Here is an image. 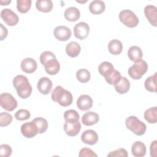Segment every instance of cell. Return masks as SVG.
<instances>
[{"instance_id": "1", "label": "cell", "mask_w": 157, "mask_h": 157, "mask_svg": "<svg viewBox=\"0 0 157 157\" xmlns=\"http://www.w3.org/2000/svg\"><path fill=\"white\" fill-rule=\"evenodd\" d=\"M13 85L18 96L22 99L28 98L32 93V86L26 77L18 75L13 79Z\"/></svg>"}, {"instance_id": "2", "label": "cell", "mask_w": 157, "mask_h": 157, "mask_svg": "<svg viewBox=\"0 0 157 157\" xmlns=\"http://www.w3.org/2000/svg\"><path fill=\"white\" fill-rule=\"evenodd\" d=\"M52 99L58 102L63 107L70 105L73 100V97L70 91L64 89L61 86H57L53 90L51 95Z\"/></svg>"}, {"instance_id": "3", "label": "cell", "mask_w": 157, "mask_h": 157, "mask_svg": "<svg viewBox=\"0 0 157 157\" xmlns=\"http://www.w3.org/2000/svg\"><path fill=\"white\" fill-rule=\"evenodd\" d=\"M125 124L126 128L137 136H142L146 132V124L135 116L128 117Z\"/></svg>"}, {"instance_id": "4", "label": "cell", "mask_w": 157, "mask_h": 157, "mask_svg": "<svg viewBox=\"0 0 157 157\" xmlns=\"http://www.w3.org/2000/svg\"><path fill=\"white\" fill-rule=\"evenodd\" d=\"M148 70V64L143 59H140L134 62V64L128 69L129 75L134 80H139L147 72Z\"/></svg>"}, {"instance_id": "5", "label": "cell", "mask_w": 157, "mask_h": 157, "mask_svg": "<svg viewBox=\"0 0 157 157\" xmlns=\"http://www.w3.org/2000/svg\"><path fill=\"white\" fill-rule=\"evenodd\" d=\"M119 20L125 26L134 28L139 24V20L136 15L129 9L121 10L119 13Z\"/></svg>"}, {"instance_id": "6", "label": "cell", "mask_w": 157, "mask_h": 157, "mask_svg": "<svg viewBox=\"0 0 157 157\" xmlns=\"http://www.w3.org/2000/svg\"><path fill=\"white\" fill-rule=\"evenodd\" d=\"M1 107L7 111H13L17 107V101L10 93H3L0 95Z\"/></svg>"}, {"instance_id": "7", "label": "cell", "mask_w": 157, "mask_h": 157, "mask_svg": "<svg viewBox=\"0 0 157 157\" xmlns=\"http://www.w3.org/2000/svg\"><path fill=\"white\" fill-rule=\"evenodd\" d=\"M1 17L5 23L10 26H15L19 21L18 15L10 9H4L1 12Z\"/></svg>"}, {"instance_id": "8", "label": "cell", "mask_w": 157, "mask_h": 157, "mask_svg": "<svg viewBox=\"0 0 157 157\" xmlns=\"http://www.w3.org/2000/svg\"><path fill=\"white\" fill-rule=\"evenodd\" d=\"M90 26L85 22H79L74 27V34L76 38L83 40L86 38L90 33Z\"/></svg>"}, {"instance_id": "9", "label": "cell", "mask_w": 157, "mask_h": 157, "mask_svg": "<svg viewBox=\"0 0 157 157\" xmlns=\"http://www.w3.org/2000/svg\"><path fill=\"white\" fill-rule=\"evenodd\" d=\"M21 132L26 138H32L38 134L37 128L33 121L23 123L21 126Z\"/></svg>"}, {"instance_id": "10", "label": "cell", "mask_w": 157, "mask_h": 157, "mask_svg": "<svg viewBox=\"0 0 157 157\" xmlns=\"http://www.w3.org/2000/svg\"><path fill=\"white\" fill-rule=\"evenodd\" d=\"M53 35L58 40L66 41L71 37L72 32L68 27L65 26H58L54 29Z\"/></svg>"}, {"instance_id": "11", "label": "cell", "mask_w": 157, "mask_h": 157, "mask_svg": "<svg viewBox=\"0 0 157 157\" xmlns=\"http://www.w3.org/2000/svg\"><path fill=\"white\" fill-rule=\"evenodd\" d=\"M81 129V124L78 121H65L64 124V131L70 137L76 136Z\"/></svg>"}, {"instance_id": "12", "label": "cell", "mask_w": 157, "mask_h": 157, "mask_svg": "<svg viewBox=\"0 0 157 157\" xmlns=\"http://www.w3.org/2000/svg\"><path fill=\"white\" fill-rule=\"evenodd\" d=\"M144 13L149 23L153 26H157V8L153 5H147L144 8Z\"/></svg>"}, {"instance_id": "13", "label": "cell", "mask_w": 157, "mask_h": 157, "mask_svg": "<svg viewBox=\"0 0 157 157\" xmlns=\"http://www.w3.org/2000/svg\"><path fill=\"white\" fill-rule=\"evenodd\" d=\"M53 83L52 80L46 77H43L39 78L37 82V90L38 91L42 94L47 95L48 94L52 88Z\"/></svg>"}, {"instance_id": "14", "label": "cell", "mask_w": 157, "mask_h": 157, "mask_svg": "<svg viewBox=\"0 0 157 157\" xmlns=\"http://www.w3.org/2000/svg\"><path fill=\"white\" fill-rule=\"evenodd\" d=\"M81 140L86 144L93 145L97 143L98 140V135L95 131L88 129L82 134Z\"/></svg>"}, {"instance_id": "15", "label": "cell", "mask_w": 157, "mask_h": 157, "mask_svg": "<svg viewBox=\"0 0 157 157\" xmlns=\"http://www.w3.org/2000/svg\"><path fill=\"white\" fill-rule=\"evenodd\" d=\"M77 106L81 110H88L93 106V99L87 94H82L77 100Z\"/></svg>"}, {"instance_id": "16", "label": "cell", "mask_w": 157, "mask_h": 157, "mask_svg": "<svg viewBox=\"0 0 157 157\" xmlns=\"http://www.w3.org/2000/svg\"><path fill=\"white\" fill-rule=\"evenodd\" d=\"M20 66L21 70L23 72L28 74H31L36 71L37 64L36 61L33 58H26L21 61Z\"/></svg>"}, {"instance_id": "17", "label": "cell", "mask_w": 157, "mask_h": 157, "mask_svg": "<svg viewBox=\"0 0 157 157\" xmlns=\"http://www.w3.org/2000/svg\"><path fill=\"white\" fill-rule=\"evenodd\" d=\"M99 120V116L94 112H88L83 114L82 122L85 126H92L96 124Z\"/></svg>"}, {"instance_id": "18", "label": "cell", "mask_w": 157, "mask_h": 157, "mask_svg": "<svg viewBox=\"0 0 157 157\" xmlns=\"http://www.w3.org/2000/svg\"><path fill=\"white\" fill-rule=\"evenodd\" d=\"M116 91L121 94L126 93L130 88V82L125 77H121L120 80L114 85Z\"/></svg>"}, {"instance_id": "19", "label": "cell", "mask_w": 157, "mask_h": 157, "mask_svg": "<svg viewBox=\"0 0 157 157\" xmlns=\"http://www.w3.org/2000/svg\"><path fill=\"white\" fill-rule=\"evenodd\" d=\"M45 72L51 75L56 74L60 69V64L56 59H53L48 61L44 65Z\"/></svg>"}, {"instance_id": "20", "label": "cell", "mask_w": 157, "mask_h": 157, "mask_svg": "<svg viewBox=\"0 0 157 157\" xmlns=\"http://www.w3.org/2000/svg\"><path fill=\"white\" fill-rule=\"evenodd\" d=\"M105 9V5L104 2L100 0L93 1L89 6V10L90 12L94 15H99L104 12Z\"/></svg>"}, {"instance_id": "21", "label": "cell", "mask_w": 157, "mask_h": 157, "mask_svg": "<svg viewBox=\"0 0 157 157\" xmlns=\"http://www.w3.org/2000/svg\"><path fill=\"white\" fill-rule=\"evenodd\" d=\"M131 152L136 157L144 156L146 154L145 145L140 141L135 142L132 145Z\"/></svg>"}, {"instance_id": "22", "label": "cell", "mask_w": 157, "mask_h": 157, "mask_svg": "<svg viewBox=\"0 0 157 157\" xmlns=\"http://www.w3.org/2000/svg\"><path fill=\"white\" fill-rule=\"evenodd\" d=\"M80 45L77 42L74 41L69 42L66 47V52L67 55L71 58L77 57L80 54Z\"/></svg>"}, {"instance_id": "23", "label": "cell", "mask_w": 157, "mask_h": 157, "mask_svg": "<svg viewBox=\"0 0 157 157\" xmlns=\"http://www.w3.org/2000/svg\"><path fill=\"white\" fill-rule=\"evenodd\" d=\"M64 15L66 20L73 22L79 19L80 17V13L77 7H69L65 10Z\"/></svg>"}, {"instance_id": "24", "label": "cell", "mask_w": 157, "mask_h": 157, "mask_svg": "<svg viewBox=\"0 0 157 157\" xmlns=\"http://www.w3.org/2000/svg\"><path fill=\"white\" fill-rule=\"evenodd\" d=\"M108 50L109 52L113 55H119L123 50V44L118 39L111 40L108 44Z\"/></svg>"}, {"instance_id": "25", "label": "cell", "mask_w": 157, "mask_h": 157, "mask_svg": "<svg viewBox=\"0 0 157 157\" xmlns=\"http://www.w3.org/2000/svg\"><path fill=\"white\" fill-rule=\"evenodd\" d=\"M128 56L131 61L136 62L142 59L143 56V53L140 47L136 45H133L129 48L128 52Z\"/></svg>"}, {"instance_id": "26", "label": "cell", "mask_w": 157, "mask_h": 157, "mask_svg": "<svg viewBox=\"0 0 157 157\" xmlns=\"http://www.w3.org/2000/svg\"><path fill=\"white\" fill-rule=\"evenodd\" d=\"M53 6V4L51 0H37L36 2V9L39 11L44 13L52 11Z\"/></svg>"}, {"instance_id": "27", "label": "cell", "mask_w": 157, "mask_h": 157, "mask_svg": "<svg viewBox=\"0 0 157 157\" xmlns=\"http://www.w3.org/2000/svg\"><path fill=\"white\" fill-rule=\"evenodd\" d=\"M145 120L150 124H155L157 122V107H150L144 112Z\"/></svg>"}, {"instance_id": "28", "label": "cell", "mask_w": 157, "mask_h": 157, "mask_svg": "<svg viewBox=\"0 0 157 157\" xmlns=\"http://www.w3.org/2000/svg\"><path fill=\"white\" fill-rule=\"evenodd\" d=\"M156 72H155L153 75H150L147 78H146L144 83V86L147 91L153 93H155L156 91Z\"/></svg>"}, {"instance_id": "29", "label": "cell", "mask_w": 157, "mask_h": 157, "mask_svg": "<svg viewBox=\"0 0 157 157\" xmlns=\"http://www.w3.org/2000/svg\"><path fill=\"white\" fill-rule=\"evenodd\" d=\"M115 70L113 64L108 61H104L101 63L98 66V71L99 74L103 77H106Z\"/></svg>"}, {"instance_id": "30", "label": "cell", "mask_w": 157, "mask_h": 157, "mask_svg": "<svg viewBox=\"0 0 157 157\" xmlns=\"http://www.w3.org/2000/svg\"><path fill=\"white\" fill-rule=\"evenodd\" d=\"M33 121L34 122V123L36 124L37 128L38 133L42 134L47 130L48 123H47V121L44 118L36 117L34 118Z\"/></svg>"}, {"instance_id": "31", "label": "cell", "mask_w": 157, "mask_h": 157, "mask_svg": "<svg viewBox=\"0 0 157 157\" xmlns=\"http://www.w3.org/2000/svg\"><path fill=\"white\" fill-rule=\"evenodd\" d=\"M32 1L31 0H17V9L21 13H25L29 11L31 8Z\"/></svg>"}, {"instance_id": "32", "label": "cell", "mask_w": 157, "mask_h": 157, "mask_svg": "<svg viewBox=\"0 0 157 157\" xmlns=\"http://www.w3.org/2000/svg\"><path fill=\"white\" fill-rule=\"evenodd\" d=\"M76 77L81 83H86L90 80L91 74L86 69H80L76 72Z\"/></svg>"}, {"instance_id": "33", "label": "cell", "mask_w": 157, "mask_h": 157, "mask_svg": "<svg viewBox=\"0 0 157 157\" xmlns=\"http://www.w3.org/2000/svg\"><path fill=\"white\" fill-rule=\"evenodd\" d=\"M121 75L120 72H118L117 70H114L113 72H112L110 74L105 77V81L109 84V85H115L117 83L120 79L121 78Z\"/></svg>"}, {"instance_id": "34", "label": "cell", "mask_w": 157, "mask_h": 157, "mask_svg": "<svg viewBox=\"0 0 157 157\" xmlns=\"http://www.w3.org/2000/svg\"><path fill=\"white\" fill-rule=\"evenodd\" d=\"M79 114L78 113L73 109L66 110L64 113V118L65 121H79Z\"/></svg>"}, {"instance_id": "35", "label": "cell", "mask_w": 157, "mask_h": 157, "mask_svg": "<svg viewBox=\"0 0 157 157\" xmlns=\"http://www.w3.org/2000/svg\"><path fill=\"white\" fill-rule=\"evenodd\" d=\"M13 118L11 114L7 112H1L0 114V126L1 127L8 126L12 121Z\"/></svg>"}, {"instance_id": "36", "label": "cell", "mask_w": 157, "mask_h": 157, "mask_svg": "<svg viewBox=\"0 0 157 157\" xmlns=\"http://www.w3.org/2000/svg\"><path fill=\"white\" fill-rule=\"evenodd\" d=\"M55 55L50 51H45L43 52L40 56V63L44 66L46 63H47L48 61L52 60L53 59H56Z\"/></svg>"}, {"instance_id": "37", "label": "cell", "mask_w": 157, "mask_h": 157, "mask_svg": "<svg viewBox=\"0 0 157 157\" xmlns=\"http://www.w3.org/2000/svg\"><path fill=\"white\" fill-rule=\"evenodd\" d=\"M30 113L28 110L20 109L15 113L14 117L17 120L23 121L29 119L30 117Z\"/></svg>"}, {"instance_id": "38", "label": "cell", "mask_w": 157, "mask_h": 157, "mask_svg": "<svg viewBox=\"0 0 157 157\" xmlns=\"http://www.w3.org/2000/svg\"><path fill=\"white\" fill-rule=\"evenodd\" d=\"M1 156L2 157H8L12 154V150L10 145L7 144H2L0 146Z\"/></svg>"}, {"instance_id": "39", "label": "cell", "mask_w": 157, "mask_h": 157, "mask_svg": "<svg viewBox=\"0 0 157 157\" xmlns=\"http://www.w3.org/2000/svg\"><path fill=\"white\" fill-rule=\"evenodd\" d=\"M128 156L127 151L124 148H118L115 150L113 151H110L108 155L107 156H123V157H127Z\"/></svg>"}, {"instance_id": "40", "label": "cell", "mask_w": 157, "mask_h": 157, "mask_svg": "<svg viewBox=\"0 0 157 157\" xmlns=\"http://www.w3.org/2000/svg\"><path fill=\"white\" fill-rule=\"evenodd\" d=\"M78 156L80 157H85V156H97V155L90 148H83L80 150Z\"/></svg>"}, {"instance_id": "41", "label": "cell", "mask_w": 157, "mask_h": 157, "mask_svg": "<svg viewBox=\"0 0 157 157\" xmlns=\"http://www.w3.org/2000/svg\"><path fill=\"white\" fill-rule=\"evenodd\" d=\"M157 141L156 140H153L150 145V156L152 157H155L156 156V151H157Z\"/></svg>"}, {"instance_id": "42", "label": "cell", "mask_w": 157, "mask_h": 157, "mask_svg": "<svg viewBox=\"0 0 157 157\" xmlns=\"http://www.w3.org/2000/svg\"><path fill=\"white\" fill-rule=\"evenodd\" d=\"M1 26V40H3L7 36V29L6 27H4L3 26V25L2 23L0 24Z\"/></svg>"}, {"instance_id": "43", "label": "cell", "mask_w": 157, "mask_h": 157, "mask_svg": "<svg viewBox=\"0 0 157 157\" xmlns=\"http://www.w3.org/2000/svg\"><path fill=\"white\" fill-rule=\"evenodd\" d=\"M0 2H1V6H6L7 4H9V3L11 2V1L10 0H8V1H3V0H1L0 1Z\"/></svg>"}]
</instances>
